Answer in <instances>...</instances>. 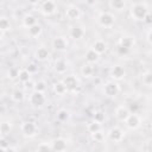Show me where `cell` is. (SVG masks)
Instances as JSON below:
<instances>
[{
	"instance_id": "1",
	"label": "cell",
	"mask_w": 152,
	"mask_h": 152,
	"mask_svg": "<svg viewBox=\"0 0 152 152\" xmlns=\"http://www.w3.org/2000/svg\"><path fill=\"white\" fill-rule=\"evenodd\" d=\"M147 12H148L147 6L145 4H141V2L133 4L131 6V10H129V14H131L132 19H134L137 21H142L144 17L146 15Z\"/></svg>"
},
{
	"instance_id": "2",
	"label": "cell",
	"mask_w": 152,
	"mask_h": 152,
	"mask_svg": "<svg viewBox=\"0 0 152 152\" xmlns=\"http://www.w3.org/2000/svg\"><path fill=\"white\" fill-rule=\"evenodd\" d=\"M28 102L34 108H42L46 103V97H45L44 93L37 91V90H32L30 96H28Z\"/></svg>"
},
{
	"instance_id": "3",
	"label": "cell",
	"mask_w": 152,
	"mask_h": 152,
	"mask_svg": "<svg viewBox=\"0 0 152 152\" xmlns=\"http://www.w3.org/2000/svg\"><path fill=\"white\" fill-rule=\"evenodd\" d=\"M20 131H21L24 137L33 138L38 134V126L33 121H24L20 126Z\"/></svg>"
},
{
	"instance_id": "4",
	"label": "cell",
	"mask_w": 152,
	"mask_h": 152,
	"mask_svg": "<svg viewBox=\"0 0 152 152\" xmlns=\"http://www.w3.org/2000/svg\"><path fill=\"white\" fill-rule=\"evenodd\" d=\"M97 23L101 27L112 28L115 24V17L110 12H102V13H100V15L97 18Z\"/></svg>"
},
{
	"instance_id": "5",
	"label": "cell",
	"mask_w": 152,
	"mask_h": 152,
	"mask_svg": "<svg viewBox=\"0 0 152 152\" xmlns=\"http://www.w3.org/2000/svg\"><path fill=\"white\" fill-rule=\"evenodd\" d=\"M125 131L122 128H120L119 126H114L112 128H109V131L107 132V137L110 141L113 142H121L125 139Z\"/></svg>"
},
{
	"instance_id": "6",
	"label": "cell",
	"mask_w": 152,
	"mask_h": 152,
	"mask_svg": "<svg viewBox=\"0 0 152 152\" xmlns=\"http://www.w3.org/2000/svg\"><path fill=\"white\" fill-rule=\"evenodd\" d=\"M119 91H120V87H119L118 82L114 80L106 82L103 86V94L107 97H115L119 94Z\"/></svg>"
},
{
	"instance_id": "7",
	"label": "cell",
	"mask_w": 152,
	"mask_h": 152,
	"mask_svg": "<svg viewBox=\"0 0 152 152\" xmlns=\"http://www.w3.org/2000/svg\"><path fill=\"white\" fill-rule=\"evenodd\" d=\"M125 125H126V127H127L128 129L135 131V129H138V128L140 127V125H141V119H140V116H139L135 112H132V113H129V115H128L127 119L125 120Z\"/></svg>"
},
{
	"instance_id": "8",
	"label": "cell",
	"mask_w": 152,
	"mask_h": 152,
	"mask_svg": "<svg viewBox=\"0 0 152 152\" xmlns=\"http://www.w3.org/2000/svg\"><path fill=\"white\" fill-rule=\"evenodd\" d=\"M51 45H52L53 50H56V51H58V52H63V51H65V50L68 49L69 43H68V39H66L65 37H63V36H57V37H55V38L52 39Z\"/></svg>"
},
{
	"instance_id": "9",
	"label": "cell",
	"mask_w": 152,
	"mask_h": 152,
	"mask_svg": "<svg viewBox=\"0 0 152 152\" xmlns=\"http://www.w3.org/2000/svg\"><path fill=\"white\" fill-rule=\"evenodd\" d=\"M109 75L114 81L124 80L126 76V69L121 64H114L109 70Z\"/></svg>"
},
{
	"instance_id": "10",
	"label": "cell",
	"mask_w": 152,
	"mask_h": 152,
	"mask_svg": "<svg viewBox=\"0 0 152 152\" xmlns=\"http://www.w3.org/2000/svg\"><path fill=\"white\" fill-rule=\"evenodd\" d=\"M50 144H51V151L63 152L66 151L68 148V141L64 138H55L53 140L50 141Z\"/></svg>"
},
{
	"instance_id": "11",
	"label": "cell",
	"mask_w": 152,
	"mask_h": 152,
	"mask_svg": "<svg viewBox=\"0 0 152 152\" xmlns=\"http://www.w3.org/2000/svg\"><path fill=\"white\" fill-rule=\"evenodd\" d=\"M56 2L53 0H45L40 4V12L44 15H51L56 12Z\"/></svg>"
},
{
	"instance_id": "12",
	"label": "cell",
	"mask_w": 152,
	"mask_h": 152,
	"mask_svg": "<svg viewBox=\"0 0 152 152\" xmlns=\"http://www.w3.org/2000/svg\"><path fill=\"white\" fill-rule=\"evenodd\" d=\"M129 113H131L129 108H128L127 106H124V104L118 106V107L115 108V112H114L115 118H116L118 121H120V122H125V120L127 119V116L129 115Z\"/></svg>"
},
{
	"instance_id": "13",
	"label": "cell",
	"mask_w": 152,
	"mask_h": 152,
	"mask_svg": "<svg viewBox=\"0 0 152 152\" xmlns=\"http://www.w3.org/2000/svg\"><path fill=\"white\" fill-rule=\"evenodd\" d=\"M80 17H81V10L77 6L70 5V6L66 7V10H65V18L68 20H77V19H80Z\"/></svg>"
},
{
	"instance_id": "14",
	"label": "cell",
	"mask_w": 152,
	"mask_h": 152,
	"mask_svg": "<svg viewBox=\"0 0 152 152\" xmlns=\"http://www.w3.org/2000/svg\"><path fill=\"white\" fill-rule=\"evenodd\" d=\"M63 82L66 86L68 90H75L76 88L80 87V81L75 75H66L63 78Z\"/></svg>"
},
{
	"instance_id": "15",
	"label": "cell",
	"mask_w": 152,
	"mask_h": 152,
	"mask_svg": "<svg viewBox=\"0 0 152 152\" xmlns=\"http://www.w3.org/2000/svg\"><path fill=\"white\" fill-rule=\"evenodd\" d=\"M53 69L57 74L59 75H64L68 70V62L64 59V58H58L55 61V64H53Z\"/></svg>"
},
{
	"instance_id": "16",
	"label": "cell",
	"mask_w": 152,
	"mask_h": 152,
	"mask_svg": "<svg viewBox=\"0 0 152 152\" xmlns=\"http://www.w3.org/2000/svg\"><path fill=\"white\" fill-rule=\"evenodd\" d=\"M69 34H70V37H71L72 39H75V40H78V39H82V38L84 37V34H86V31H84V28H83L82 26L75 25V26H72V27L70 28V32H69Z\"/></svg>"
},
{
	"instance_id": "17",
	"label": "cell",
	"mask_w": 152,
	"mask_h": 152,
	"mask_svg": "<svg viewBox=\"0 0 152 152\" xmlns=\"http://www.w3.org/2000/svg\"><path fill=\"white\" fill-rule=\"evenodd\" d=\"M84 59H86V62H87V63L95 64V63H97V62H99V59H100V55L90 48V49H89V50H87V52L84 53Z\"/></svg>"
},
{
	"instance_id": "18",
	"label": "cell",
	"mask_w": 152,
	"mask_h": 152,
	"mask_svg": "<svg viewBox=\"0 0 152 152\" xmlns=\"http://www.w3.org/2000/svg\"><path fill=\"white\" fill-rule=\"evenodd\" d=\"M91 49H93L94 51H96V52L101 56L102 53H104V52L107 51V44H106V42L102 40V39H96V40L93 43Z\"/></svg>"
},
{
	"instance_id": "19",
	"label": "cell",
	"mask_w": 152,
	"mask_h": 152,
	"mask_svg": "<svg viewBox=\"0 0 152 152\" xmlns=\"http://www.w3.org/2000/svg\"><path fill=\"white\" fill-rule=\"evenodd\" d=\"M80 72H81L82 77H84V78H90V77L94 75V66H93V64L86 62V63L81 66Z\"/></svg>"
},
{
	"instance_id": "20",
	"label": "cell",
	"mask_w": 152,
	"mask_h": 152,
	"mask_svg": "<svg viewBox=\"0 0 152 152\" xmlns=\"http://www.w3.org/2000/svg\"><path fill=\"white\" fill-rule=\"evenodd\" d=\"M52 89H53V91H55L56 95H64V94L68 93V88L64 84L63 80H59V81L55 82L53 86H52Z\"/></svg>"
},
{
	"instance_id": "21",
	"label": "cell",
	"mask_w": 152,
	"mask_h": 152,
	"mask_svg": "<svg viewBox=\"0 0 152 152\" xmlns=\"http://www.w3.org/2000/svg\"><path fill=\"white\" fill-rule=\"evenodd\" d=\"M42 31H43V27H42V25L38 24V23H36V24H33L32 26L27 27V33H28V36H30L31 38H37V37H39V36L42 34Z\"/></svg>"
},
{
	"instance_id": "22",
	"label": "cell",
	"mask_w": 152,
	"mask_h": 152,
	"mask_svg": "<svg viewBox=\"0 0 152 152\" xmlns=\"http://www.w3.org/2000/svg\"><path fill=\"white\" fill-rule=\"evenodd\" d=\"M34 56H36V58H37L38 61L44 62V61L49 59V57H50V51H49L45 46H40V48H38V49L36 50Z\"/></svg>"
},
{
	"instance_id": "23",
	"label": "cell",
	"mask_w": 152,
	"mask_h": 152,
	"mask_svg": "<svg viewBox=\"0 0 152 152\" xmlns=\"http://www.w3.org/2000/svg\"><path fill=\"white\" fill-rule=\"evenodd\" d=\"M109 7L113 11L120 12L126 7V0H109Z\"/></svg>"
},
{
	"instance_id": "24",
	"label": "cell",
	"mask_w": 152,
	"mask_h": 152,
	"mask_svg": "<svg viewBox=\"0 0 152 152\" xmlns=\"http://www.w3.org/2000/svg\"><path fill=\"white\" fill-rule=\"evenodd\" d=\"M119 45L122 48H127L131 50V48L134 45V39L131 36H122L119 40Z\"/></svg>"
},
{
	"instance_id": "25",
	"label": "cell",
	"mask_w": 152,
	"mask_h": 152,
	"mask_svg": "<svg viewBox=\"0 0 152 152\" xmlns=\"http://www.w3.org/2000/svg\"><path fill=\"white\" fill-rule=\"evenodd\" d=\"M11 99L13 102L15 103H21L24 100H25V95H24V91L20 90V89H14L11 94Z\"/></svg>"
},
{
	"instance_id": "26",
	"label": "cell",
	"mask_w": 152,
	"mask_h": 152,
	"mask_svg": "<svg viewBox=\"0 0 152 152\" xmlns=\"http://www.w3.org/2000/svg\"><path fill=\"white\" fill-rule=\"evenodd\" d=\"M18 80L19 82H21L23 84L26 83L27 81L31 80V74L24 68V69H19V74H18Z\"/></svg>"
},
{
	"instance_id": "27",
	"label": "cell",
	"mask_w": 152,
	"mask_h": 152,
	"mask_svg": "<svg viewBox=\"0 0 152 152\" xmlns=\"http://www.w3.org/2000/svg\"><path fill=\"white\" fill-rule=\"evenodd\" d=\"M11 131H12V124L10 121H4L0 124V134L1 135L6 137L11 133Z\"/></svg>"
},
{
	"instance_id": "28",
	"label": "cell",
	"mask_w": 152,
	"mask_h": 152,
	"mask_svg": "<svg viewBox=\"0 0 152 152\" xmlns=\"http://www.w3.org/2000/svg\"><path fill=\"white\" fill-rule=\"evenodd\" d=\"M141 82H142V84L144 86H146V87H151L152 86V72L151 71H145V72H142V75H141Z\"/></svg>"
},
{
	"instance_id": "29",
	"label": "cell",
	"mask_w": 152,
	"mask_h": 152,
	"mask_svg": "<svg viewBox=\"0 0 152 152\" xmlns=\"http://www.w3.org/2000/svg\"><path fill=\"white\" fill-rule=\"evenodd\" d=\"M37 23V19H36V17H33L32 14H26V15H24V18H23V25L25 26V27H30V26H32L33 24H36Z\"/></svg>"
},
{
	"instance_id": "30",
	"label": "cell",
	"mask_w": 152,
	"mask_h": 152,
	"mask_svg": "<svg viewBox=\"0 0 152 152\" xmlns=\"http://www.w3.org/2000/svg\"><path fill=\"white\" fill-rule=\"evenodd\" d=\"M11 21L7 17H0V30H2L4 32H7L8 30H11Z\"/></svg>"
},
{
	"instance_id": "31",
	"label": "cell",
	"mask_w": 152,
	"mask_h": 152,
	"mask_svg": "<svg viewBox=\"0 0 152 152\" xmlns=\"http://www.w3.org/2000/svg\"><path fill=\"white\" fill-rule=\"evenodd\" d=\"M87 129H88V132H89V133H94V132H97V131L102 129V127H101V124H100V122H97V121L93 120V121H90V122L88 124Z\"/></svg>"
},
{
	"instance_id": "32",
	"label": "cell",
	"mask_w": 152,
	"mask_h": 152,
	"mask_svg": "<svg viewBox=\"0 0 152 152\" xmlns=\"http://www.w3.org/2000/svg\"><path fill=\"white\" fill-rule=\"evenodd\" d=\"M33 90L45 93V90H46V82H45L44 80H39V81L34 82V88H33Z\"/></svg>"
},
{
	"instance_id": "33",
	"label": "cell",
	"mask_w": 152,
	"mask_h": 152,
	"mask_svg": "<svg viewBox=\"0 0 152 152\" xmlns=\"http://www.w3.org/2000/svg\"><path fill=\"white\" fill-rule=\"evenodd\" d=\"M69 119V112L66 109H59L57 112V120L61 122H64Z\"/></svg>"
},
{
	"instance_id": "34",
	"label": "cell",
	"mask_w": 152,
	"mask_h": 152,
	"mask_svg": "<svg viewBox=\"0 0 152 152\" xmlns=\"http://www.w3.org/2000/svg\"><path fill=\"white\" fill-rule=\"evenodd\" d=\"M90 137H91V139H93L94 141H96V142H101V141L104 139V133H103L102 129H100V131H97V132L90 133Z\"/></svg>"
},
{
	"instance_id": "35",
	"label": "cell",
	"mask_w": 152,
	"mask_h": 152,
	"mask_svg": "<svg viewBox=\"0 0 152 152\" xmlns=\"http://www.w3.org/2000/svg\"><path fill=\"white\" fill-rule=\"evenodd\" d=\"M18 74H19V68H17V66H12V68H10V70H8V72H7L8 78H11V80L18 78Z\"/></svg>"
},
{
	"instance_id": "36",
	"label": "cell",
	"mask_w": 152,
	"mask_h": 152,
	"mask_svg": "<svg viewBox=\"0 0 152 152\" xmlns=\"http://www.w3.org/2000/svg\"><path fill=\"white\" fill-rule=\"evenodd\" d=\"M8 147H10L8 140L6 139V137L1 135V137H0V151H7Z\"/></svg>"
},
{
	"instance_id": "37",
	"label": "cell",
	"mask_w": 152,
	"mask_h": 152,
	"mask_svg": "<svg viewBox=\"0 0 152 152\" xmlns=\"http://www.w3.org/2000/svg\"><path fill=\"white\" fill-rule=\"evenodd\" d=\"M93 120H95V121H97V122L102 124V122L104 121V113H103V112H101V110H96V112L94 113Z\"/></svg>"
},
{
	"instance_id": "38",
	"label": "cell",
	"mask_w": 152,
	"mask_h": 152,
	"mask_svg": "<svg viewBox=\"0 0 152 152\" xmlns=\"http://www.w3.org/2000/svg\"><path fill=\"white\" fill-rule=\"evenodd\" d=\"M37 151H51V144L46 141L39 142L37 146Z\"/></svg>"
},
{
	"instance_id": "39",
	"label": "cell",
	"mask_w": 152,
	"mask_h": 152,
	"mask_svg": "<svg viewBox=\"0 0 152 152\" xmlns=\"http://www.w3.org/2000/svg\"><path fill=\"white\" fill-rule=\"evenodd\" d=\"M25 69H26L31 75H32V74H36V72H37V70H38V68H37V65H36L34 63H30Z\"/></svg>"
},
{
	"instance_id": "40",
	"label": "cell",
	"mask_w": 152,
	"mask_h": 152,
	"mask_svg": "<svg viewBox=\"0 0 152 152\" xmlns=\"http://www.w3.org/2000/svg\"><path fill=\"white\" fill-rule=\"evenodd\" d=\"M142 21H144L145 24H147L148 26H150V25L152 24V17H151V13H150V12H147V13H146V15L144 17Z\"/></svg>"
},
{
	"instance_id": "41",
	"label": "cell",
	"mask_w": 152,
	"mask_h": 152,
	"mask_svg": "<svg viewBox=\"0 0 152 152\" xmlns=\"http://www.w3.org/2000/svg\"><path fill=\"white\" fill-rule=\"evenodd\" d=\"M129 52V49H127V48H122V46H118V53L119 55H122V56H125V55H127Z\"/></svg>"
},
{
	"instance_id": "42",
	"label": "cell",
	"mask_w": 152,
	"mask_h": 152,
	"mask_svg": "<svg viewBox=\"0 0 152 152\" xmlns=\"http://www.w3.org/2000/svg\"><path fill=\"white\" fill-rule=\"evenodd\" d=\"M24 84H25V89H33V88H34V83L32 82V80L27 81V82L24 83Z\"/></svg>"
},
{
	"instance_id": "43",
	"label": "cell",
	"mask_w": 152,
	"mask_h": 152,
	"mask_svg": "<svg viewBox=\"0 0 152 152\" xmlns=\"http://www.w3.org/2000/svg\"><path fill=\"white\" fill-rule=\"evenodd\" d=\"M151 32H152V28L148 27L147 33H146V40H147V44H148V45H151Z\"/></svg>"
},
{
	"instance_id": "44",
	"label": "cell",
	"mask_w": 152,
	"mask_h": 152,
	"mask_svg": "<svg viewBox=\"0 0 152 152\" xmlns=\"http://www.w3.org/2000/svg\"><path fill=\"white\" fill-rule=\"evenodd\" d=\"M84 1H86V4L89 5V6H94V5L97 2V0H84Z\"/></svg>"
},
{
	"instance_id": "45",
	"label": "cell",
	"mask_w": 152,
	"mask_h": 152,
	"mask_svg": "<svg viewBox=\"0 0 152 152\" xmlns=\"http://www.w3.org/2000/svg\"><path fill=\"white\" fill-rule=\"evenodd\" d=\"M26 1H27L30 5H37V4H38L40 0H26Z\"/></svg>"
},
{
	"instance_id": "46",
	"label": "cell",
	"mask_w": 152,
	"mask_h": 152,
	"mask_svg": "<svg viewBox=\"0 0 152 152\" xmlns=\"http://www.w3.org/2000/svg\"><path fill=\"white\" fill-rule=\"evenodd\" d=\"M4 37H5V32H4L2 30H0V40H1Z\"/></svg>"
}]
</instances>
